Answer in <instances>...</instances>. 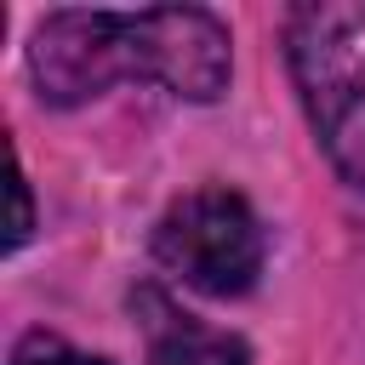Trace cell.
<instances>
[{
  "label": "cell",
  "instance_id": "obj_4",
  "mask_svg": "<svg viewBox=\"0 0 365 365\" xmlns=\"http://www.w3.org/2000/svg\"><path fill=\"white\" fill-rule=\"evenodd\" d=\"M131 74L165 86L188 103H217L234 74V40L222 17L200 6H148L131 11Z\"/></svg>",
  "mask_w": 365,
  "mask_h": 365
},
{
  "label": "cell",
  "instance_id": "obj_1",
  "mask_svg": "<svg viewBox=\"0 0 365 365\" xmlns=\"http://www.w3.org/2000/svg\"><path fill=\"white\" fill-rule=\"evenodd\" d=\"M285 63L314 143L365 194V0H308L285 17Z\"/></svg>",
  "mask_w": 365,
  "mask_h": 365
},
{
  "label": "cell",
  "instance_id": "obj_7",
  "mask_svg": "<svg viewBox=\"0 0 365 365\" xmlns=\"http://www.w3.org/2000/svg\"><path fill=\"white\" fill-rule=\"evenodd\" d=\"M11 234H6V251H17L29 234H34V200H29V177H23V165H17V154H11Z\"/></svg>",
  "mask_w": 365,
  "mask_h": 365
},
{
  "label": "cell",
  "instance_id": "obj_2",
  "mask_svg": "<svg viewBox=\"0 0 365 365\" xmlns=\"http://www.w3.org/2000/svg\"><path fill=\"white\" fill-rule=\"evenodd\" d=\"M154 257L200 297H245L262 274V222L234 188H194L160 217Z\"/></svg>",
  "mask_w": 365,
  "mask_h": 365
},
{
  "label": "cell",
  "instance_id": "obj_3",
  "mask_svg": "<svg viewBox=\"0 0 365 365\" xmlns=\"http://www.w3.org/2000/svg\"><path fill=\"white\" fill-rule=\"evenodd\" d=\"M29 74L40 103L74 108L131 80V11H51L29 40Z\"/></svg>",
  "mask_w": 365,
  "mask_h": 365
},
{
  "label": "cell",
  "instance_id": "obj_6",
  "mask_svg": "<svg viewBox=\"0 0 365 365\" xmlns=\"http://www.w3.org/2000/svg\"><path fill=\"white\" fill-rule=\"evenodd\" d=\"M6 365H108V359H103V354H80V348H68L57 331H23L17 348L6 354Z\"/></svg>",
  "mask_w": 365,
  "mask_h": 365
},
{
  "label": "cell",
  "instance_id": "obj_5",
  "mask_svg": "<svg viewBox=\"0 0 365 365\" xmlns=\"http://www.w3.org/2000/svg\"><path fill=\"white\" fill-rule=\"evenodd\" d=\"M137 314H143V336H148V365H251L245 336L182 314L154 285L137 291Z\"/></svg>",
  "mask_w": 365,
  "mask_h": 365
}]
</instances>
